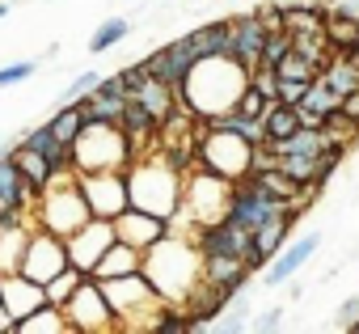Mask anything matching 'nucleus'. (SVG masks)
Listing matches in <instances>:
<instances>
[{
  "mask_svg": "<svg viewBox=\"0 0 359 334\" xmlns=\"http://www.w3.org/2000/svg\"><path fill=\"white\" fill-rule=\"evenodd\" d=\"M250 246H254V233L245 225H237V220H220L212 229H199V250L203 254H237V258H245Z\"/></svg>",
  "mask_w": 359,
  "mask_h": 334,
  "instance_id": "obj_18",
  "label": "nucleus"
},
{
  "mask_svg": "<svg viewBox=\"0 0 359 334\" xmlns=\"http://www.w3.org/2000/svg\"><path fill=\"white\" fill-rule=\"evenodd\" d=\"M127 30H131V22H127V18H106V22L93 30L89 51H110V47H118V43L127 39Z\"/></svg>",
  "mask_w": 359,
  "mask_h": 334,
  "instance_id": "obj_31",
  "label": "nucleus"
},
{
  "mask_svg": "<svg viewBox=\"0 0 359 334\" xmlns=\"http://www.w3.org/2000/svg\"><path fill=\"white\" fill-rule=\"evenodd\" d=\"M68 241V262L76 267V271H85V275H93V267L102 262V254L114 246V220H106V216H89L72 237H64Z\"/></svg>",
  "mask_w": 359,
  "mask_h": 334,
  "instance_id": "obj_11",
  "label": "nucleus"
},
{
  "mask_svg": "<svg viewBox=\"0 0 359 334\" xmlns=\"http://www.w3.org/2000/svg\"><path fill=\"white\" fill-rule=\"evenodd\" d=\"M346 330H351V334H359V317H355V321H351V326H346Z\"/></svg>",
  "mask_w": 359,
  "mask_h": 334,
  "instance_id": "obj_47",
  "label": "nucleus"
},
{
  "mask_svg": "<svg viewBox=\"0 0 359 334\" xmlns=\"http://www.w3.org/2000/svg\"><path fill=\"white\" fill-rule=\"evenodd\" d=\"M89 203H85V191L76 182V170H55L51 182L39 191L34 199V225L60 233V237H72L85 220H89Z\"/></svg>",
  "mask_w": 359,
  "mask_h": 334,
  "instance_id": "obj_5",
  "label": "nucleus"
},
{
  "mask_svg": "<svg viewBox=\"0 0 359 334\" xmlns=\"http://www.w3.org/2000/svg\"><path fill=\"white\" fill-rule=\"evenodd\" d=\"M275 76H279V81H313V76H317V64L304 60L300 51H287V55L275 64Z\"/></svg>",
  "mask_w": 359,
  "mask_h": 334,
  "instance_id": "obj_33",
  "label": "nucleus"
},
{
  "mask_svg": "<svg viewBox=\"0 0 359 334\" xmlns=\"http://www.w3.org/2000/svg\"><path fill=\"white\" fill-rule=\"evenodd\" d=\"M212 123H220V127H229V131L245 135L250 144H262V140H266L262 119H250V114H241V110H229V114H220V119H212Z\"/></svg>",
  "mask_w": 359,
  "mask_h": 334,
  "instance_id": "obj_32",
  "label": "nucleus"
},
{
  "mask_svg": "<svg viewBox=\"0 0 359 334\" xmlns=\"http://www.w3.org/2000/svg\"><path fill=\"white\" fill-rule=\"evenodd\" d=\"M144 267V250H135V246H127V241H118L114 237V246L102 254V262L93 267V279H110V275H131V271H140Z\"/></svg>",
  "mask_w": 359,
  "mask_h": 334,
  "instance_id": "obj_24",
  "label": "nucleus"
},
{
  "mask_svg": "<svg viewBox=\"0 0 359 334\" xmlns=\"http://www.w3.org/2000/svg\"><path fill=\"white\" fill-rule=\"evenodd\" d=\"M233 110H241V114H250V119H262V110H266V98H262V93H258V89L250 85V89L241 93V102H237Z\"/></svg>",
  "mask_w": 359,
  "mask_h": 334,
  "instance_id": "obj_39",
  "label": "nucleus"
},
{
  "mask_svg": "<svg viewBox=\"0 0 359 334\" xmlns=\"http://www.w3.org/2000/svg\"><path fill=\"white\" fill-rule=\"evenodd\" d=\"M5 13H9V5H5V0H0V22H5Z\"/></svg>",
  "mask_w": 359,
  "mask_h": 334,
  "instance_id": "obj_46",
  "label": "nucleus"
},
{
  "mask_svg": "<svg viewBox=\"0 0 359 334\" xmlns=\"http://www.w3.org/2000/svg\"><path fill=\"white\" fill-rule=\"evenodd\" d=\"M30 233H34V212L13 216V220H0V275L22 271V258H26Z\"/></svg>",
  "mask_w": 359,
  "mask_h": 334,
  "instance_id": "obj_17",
  "label": "nucleus"
},
{
  "mask_svg": "<svg viewBox=\"0 0 359 334\" xmlns=\"http://www.w3.org/2000/svg\"><path fill=\"white\" fill-rule=\"evenodd\" d=\"M13 334H72V321H68V313L60 309V305H39L30 317H22V321H13Z\"/></svg>",
  "mask_w": 359,
  "mask_h": 334,
  "instance_id": "obj_23",
  "label": "nucleus"
},
{
  "mask_svg": "<svg viewBox=\"0 0 359 334\" xmlns=\"http://www.w3.org/2000/svg\"><path fill=\"white\" fill-rule=\"evenodd\" d=\"M81 127H85V110H81V102L60 106L55 119H51V131H55V140H64V144H72V140L81 135Z\"/></svg>",
  "mask_w": 359,
  "mask_h": 334,
  "instance_id": "obj_29",
  "label": "nucleus"
},
{
  "mask_svg": "<svg viewBox=\"0 0 359 334\" xmlns=\"http://www.w3.org/2000/svg\"><path fill=\"white\" fill-rule=\"evenodd\" d=\"M287 220H296V216L279 212V216H271L266 225L254 229V246H250V254H245L250 267H262V262H271V258L279 254V246H283V237H287Z\"/></svg>",
  "mask_w": 359,
  "mask_h": 334,
  "instance_id": "obj_22",
  "label": "nucleus"
},
{
  "mask_svg": "<svg viewBox=\"0 0 359 334\" xmlns=\"http://www.w3.org/2000/svg\"><path fill=\"white\" fill-rule=\"evenodd\" d=\"M0 296H5V305H9V313H13V321L30 317L39 305H47V288H43L39 279L22 275V271L0 275Z\"/></svg>",
  "mask_w": 359,
  "mask_h": 334,
  "instance_id": "obj_16",
  "label": "nucleus"
},
{
  "mask_svg": "<svg viewBox=\"0 0 359 334\" xmlns=\"http://www.w3.org/2000/svg\"><path fill=\"white\" fill-rule=\"evenodd\" d=\"M346 119H355L359 123V89H351V93H342V106H338Z\"/></svg>",
  "mask_w": 359,
  "mask_h": 334,
  "instance_id": "obj_42",
  "label": "nucleus"
},
{
  "mask_svg": "<svg viewBox=\"0 0 359 334\" xmlns=\"http://www.w3.org/2000/svg\"><path fill=\"white\" fill-rule=\"evenodd\" d=\"M81 279H85V271H76V267H72V262H68V267H64V271H60V275H51V279H47V283H43V288H47V300H51V305H60V309H64V305H68V296H72V292H76V288H81Z\"/></svg>",
  "mask_w": 359,
  "mask_h": 334,
  "instance_id": "obj_30",
  "label": "nucleus"
},
{
  "mask_svg": "<svg viewBox=\"0 0 359 334\" xmlns=\"http://www.w3.org/2000/svg\"><path fill=\"white\" fill-rule=\"evenodd\" d=\"M250 326H254V330H279V326H283V313H279V309H266V313L254 317Z\"/></svg>",
  "mask_w": 359,
  "mask_h": 334,
  "instance_id": "obj_41",
  "label": "nucleus"
},
{
  "mask_svg": "<svg viewBox=\"0 0 359 334\" xmlns=\"http://www.w3.org/2000/svg\"><path fill=\"white\" fill-rule=\"evenodd\" d=\"M338 13H346V18H359V0H346V5H342Z\"/></svg>",
  "mask_w": 359,
  "mask_h": 334,
  "instance_id": "obj_45",
  "label": "nucleus"
},
{
  "mask_svg": "<svg viewBox=\"0 0 359 334\" xmlns=\"http://www.w3.org/2000/svg\"><path fill=\"white\" fill-rule=\"evenodd\" d=\"M127 199L152 216L173 220L182 208V170L169 161V152H140L127 165Z\"/></svg>",
  "mask_w": 359,
  "mask_h": 334,
  "instance_id": "obj_3",
  "label": "nucleus"
},
{
  "mask_svg": "<svg viewBox=\"0 0 359 334\" xmlns=\"http://www.w3.org/2000/svg\"><path fill=\"white\" fill-rule=\"evenodd\" d=\"M262 127H266V140H283V135H292L300 127V114H296V106H287V102L275 98L262 110Z\"/></svg>",
  "mask_w": 359,
  "mask_h": 334,
  "instance_id": "obj_26",
  "label": "nucleus"
},
{
  "mask_svg": "<svg viewBox=\"0 0 359 334\" xmlns=\"http://www.w3.org/2000/svg\"><path fill=\"white\" fill-rule=\"evenodd\" d=\"M64 313L72 321V334H110V330H118L114 309H110V300L102 292V279H93V275L81 279V288L68 296Z\"/></svg>",
  "mask_w": 359,
  "mask_h": 334,
  "instance_id": "obj_9",
  "label": "nucleus"
},
{
  "mask_svg": "<svg viewBox=\"0 0 359 334\" xmlns=\"http://www.w3.org/2000/svg\"><path fill=\"white\" fill-rule=\"evenodd\" d=\"M304 89H309V81H279V102H287V106H300Z\"/></svg>",
  "mask_w": 359,
  "mask_h": 334,
  "instance_id": "obj_40",
  "label": "nucleus"
},
{
  "mask_svg": "<svg viewBox=\"0 0 359 334\" xmlns=\"http://www.w3.org/2000/svg\"><path fill=\"white\" fill-rule=\"evenodd\" d=\"M148 283L161 292L165 305H191L195 292L203 288V250H199V229H173L165 237H156L148 250H144V267Z\"/></svg>",
  "mask_w": 359,
  "mask_h": 334,
  "instance_id": "obj_1",
  "label": "nucleus"
},
{
  "mask_svg": "<svg viewBox=\"0 0 359 334\" xmlns=\"http://www.w3.org/2000/svg\"><path fill=\"white\" fill-rule=\"evenodd\" d=\"M97 85H102V72H93V68H89V72H81V76H76V81L68 85V102H76V98H85V93H93Z\"/></svg>",
  "mask_w": 359,
  "mask_h": 334,
  "instance_id": "obj_38",
  "label": "nucleus"
},
{
  "mask_svg": "<svg viewBox=\"0 0 359 334\" xmlns=\"http://www.w3.org/2000/svg\"><path fill=\"white\" fill-rule=\"evenodd\" d=\"M81 191H85V203L93 216H106L114 220L131 199H127V170H93V174H76Z\"/></svg>",
  "mask_w": 359,
  "mask_h": 334,
  "instance_id": "obj_10",
  "label": "nucleus"
},
{
  "mask_svg": "<svg viewBox=\"0 0 359 334\" xmlns=\"http://www.w3.org/2000/svg\"><path fill=\"white\" fill-rule=\"evenodd\" d=\"M0 334H13V313H9L5 296H0Z\"/></svg>",
  "mask_w": 359,
  "mask_h": 334,
  "instance_id": "obj_44",
  "label": "nucleus"
},
{
  "mask_svg": "<svg viewBox=\"0 0 359 334\" xmlns=\"http://www.w3.org/2000/svg\"><path fill=\"white\" fill-rule=\"evenodd\" d=\"M102 292H106V300H110V309H114L118 330H127V334H135V330H152L156 317H161V309H165L161 292L148 283L144 271L110 275V279H102Z\"/></svg>",
  "mask_w": 359,
  "mask_h": 334,
  "instance_id": "obj_6",
  "label": "nucleus"
},
{
  "mask_svg": "<svg viewBox=\"0 0 359 334\" xmlns=\"http://www.w3.org/2000/svg\"><path fill=\"white\" fill-rule=\"evenodd\" d=\"M355 313H359V296H351V300H342V309H338V317H342L346 326L355 321Z\"/></svg>",
  "mask_w": 359,
  "mask_h": 334,
  "instance_id": "obj_43",
  "label": "nucleus"
},
{
  "mask_svg": "<svg viewBox=\"0 0 359 334\" xmlns=\"http://www.w3.org/2000/svg\"><path fill=\"white\" fill-rule=\"evenodd\" d=\"M321 246V237L317 233H304V237H296L292 246H279V254L271 258V267H266V288H279V283H287L309 258H313V250Z\"/></svg>",
  "mask_w": 359,
  "mask_h": 334,
  "instance_id": "obj_19",
  "label": "nucleus"
},
{
  "mask_svg": "<svg viewBox=\"0 0 359 334\" xmlns=\"http://www.w3.org/2000/svg\"><path fill=\"white\" fill-rule=\"evenodd\" d=\"M199 165H208V170L224 174L229 182H245L254 174V144L220 123H212L199 140Z\"/></svg>",
  "mask_w": 359,
  "mask_h": 334,
  "instance_id": "obj_8",
  "label": "nucleus"
},
{
  "mask_svg": "<svg viewBox=\"0 0 359 334\" xmlns=\"http://www.w3.org/2000/svg\"><path fill=\"white\" fill-rule=\"evenodd\" d=\"M229 203H233V182L216 170H208V165H199L195 174L182 178V208H177V216L169 225L177 229H212L220 220H229Z\"/></svg>",
  "mask_w": 359,
  "mask_h": 334,
  "instance_id": "obj_4",
  "label": "nucleus"
},
{
  "mask_svg": "<svg viewBox=\"0 0 359 334\" xmlns=\"http://www.w3.org/2000/svg\"><path fill=\"white\" fill-rule=\"evenodd\" d=\"M55 144H60V140H55V131H51V123H43V127H34V131H30V135L22 140V148H34V152H43V156H47V152H51Z\"/></svg>",
  "mask_w": 359,
  "mask_h": 334,
  "instance_id": "obj_37",
  "label": "nucleus"
},
{
  "mask_svg": "<svg viewBox=\"0 0 359 334\" xmlns=\"http://www.w3.org/2000/svg\"><path fill=\"white\" fill-rule=\"evenodd\" d=\"M39 72V64L34 60H18V64H5L0 68V89H9V85H22V81H30Z\"/></svg>",
  "mask_w": 359,
  "mask_h": 334,
  "instance_id": "obj_36",
  "label": "nucleus"
},
{
  "mask_svg": "<svg viewBox=\"0 0 359 334\" xmlns=\"http://www.w3.org/2000/svg\"><path fill=\"white\" fill-rule=\"evenodd\" d=\"M266 34H271V30H266V22H262V18H254V13L233 22V55H237L250 72L262 64V43H266Z\"/></svg>",
  "mask_w": 359,
  "mask_h": 334,
  "instance_id": "obj_21",
  "label": "nucleus"
},
{
  "mask_svg": "<svg viewBox=\"0 0 359 334\" xmlns=\"http://www.w3.org/2000/svg\"><path fill=\"white\" fill-rule=\"evenodd\" d=\"M169 233V220L165 216H152V212H144V208H123L118 216H114V237L118 241H127V246H135V250H148L156 237H165Z\"/></svg>",
  "mask_w": 359,
  "mask_h": 334,
  "instance_id": "obj_15",
  "label": "nucleus"
},
{
  "mask_svg": "<svg viewBox=\"0 0 359 334\" xmlns=\"http://www.w3.org/2000/svg\"><path fill=\"white\" fill-rule=\"evenodd\" d=\"M191 39L199 43V55H233V22H212L191 30Z\"/></svg>",
  "mask_w": 359,
  "mask_h": 334,
  "instance_id": "obj_25",
  "label": "nucleus"
},
{
  "mask_svg": "<svg viewBox=\"0 0 359 334\" xmlns=\"http://www.w3.org/2000/svg\"><path fill=\"white\" fill-rule=\"evenodd\" d=\"M338 106H342V93H334L321 76H313L309 89H304V98H300V106H296L300 127H325V119H330Z\"/></svg>",
  "mask_w": 359,
  "mask_h": 334,
  "instance_id": "obj_20",
  "label": "nucleus"
},
{
  "mask_svg": "<svg viewBox=\"0 0 359 334\" xmlns=\"http://www.w3.org/2000/svg\"><path fill=\"white\" fill-rule=\"evenodd\" d=\"M279 212H287V203H283V199H275V195H266L254 178H250L245 187H237V182H233L229 220H237V225H245V229L254 233L258 225H266V220H271V216H279Z\"/></svg>",
  "mask_w": 359,
  "mask_h": 334,
  "instance_id": "obj_13",
  "label": "nucleus"
},
{
  "mask_svg": "<svg viewBox=\"0 0 359 334\" xmlns=\"http://www.w3.org/2000/svg\"><path fill=\"white\" fill-rule=\"evenodd\" d=\"M199 60V43L187 34V39H177V43H169V47H161L156 55H148L144 60V68L156 76V81H165V85H182V76L191 72V64Z\"/></svg>",
  "mask_w": 359,
  "mask_h": 334,
  "instance_id": "obj_14",
  "label": "nucleus"
},
{
  "mask_svg": "<svg viewBox=\"0 0 359 334\" xmlns=\"http://www.w3.org/2000/svg\"><path fill=\"white\" fill-rule=\"evenodd\" d=\"M13 161H18V170H22V178H26L30 191H43V187L51 182V161H47L43 152H34V148H18Z\"/></svg>",
  "mask_w": 359,
  "mask_h": 334,
  "instance_id": "obj_27",
  "label": "nucleus"
},
{
  "mask_svg": "<svg viewBox=\"0 0 359 334\" xmlns=\"http://www.w3.org/2000/svg\"><path fill=\"white\" fill-rule=\"evenodd\" d=\"M325 43H334V47H342V51H351V47H359V18H346V13H325Z\"/></svg>",
  "mask_w": 359,
  "mask_h": 334,
  "instance_id": "obj_28",
  "label": "nucleus"
},
{
  "mask_svg": "<svg viewBox=\"0 0 359 334\" xmlns=\"http://www.w3.org/2000/svg\"><path fill=\"white\" fill-rule=\"evenodd\" d=\"M64 267H68V241H64L60 233H51V229L34 225L30 246H26V258H22V275H30V279L47 283V279H51V275H60Z\"/></svg>",
  "mask_w": 359,
  "mask_h": 334,
  "instance_id": "obj_12",
  "label": "nucleus"
},
{
  "mask_svg": "<svg viewBox=\"0 0 359 334\" xmlns=\"http://www.w3.org/2000/svg\"><path fill=\"white\" fill-rule=\"evenodd\" d=\"M216 317H220V321H208V330H250V305H245V296L237 292L233 305L220 309Z\"/></svg>",
  "mask_w": 359,
  "mask_h": 334,
  "instance_id": "obj_34",
  "label": "nucleus"
},
{
  "mask_svg": "<svg viewBox=\"0 0 359 334\" xmlns=\"http://www.w3.org/2000/svg\"><path fill=\"white\" fill-rule=\"evenodd\" d=\"M131 140L123 131V123H102V119H85L81 135L72 140V165L76 174H93V170H127L131 165Z\"/></svg>",
  "mask_w": 359,
  "mask_h": 334,
  "instance_id": "obj_7",
  "label": "nucleus"
},
{
  "mask_svg": "<svg viewBox=\"0 0 359 334\" xmlns=\"http://www.w3.org/2000/svg\"><path fill=\"white\" fill-rule=\"evenodd\" d=\"M250 89V68L237 55H199L191 64V72L182 76V85L173 89V98L182 102L195 119H220L229 114L241 93Z\"/></svg>",
  "mask_w": 359,
  "mask_h": 334,
  "instance_id": "obj_2",
  "label": "nucleus"
},
{
  "mask_svg": "<svg viewBox=\"0 0 359 334\" xmlns=\"http://www.w3.org/2000/svg\"><path fill=\"white\" fill-rule=\"evenodd\" d=\"M287 51H292V34H287V30H271V34H266V43H262V64H266V68H275Z\"/></svg>",
  "mask_w": 359,
  "mask_h": 334,
  "instance_id": "obj_35",
  "label": "nucleus"
}]
</instances>
